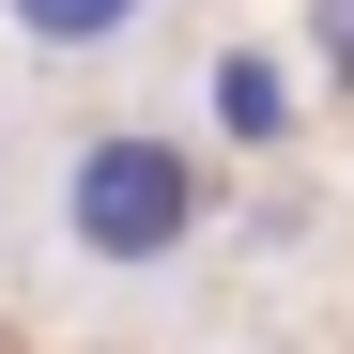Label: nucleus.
Instances as JSON below:
<instances>
[{
  "mask_svg": "<svg viewBox=\"0 0 354 354\" xmlns=\"http://www.w3.org/2000/svg\"><path fill=\"white\" fill-rule=\"evenodd\" d=\"M62 216H77L93 262H169V247H185V216H201V169L169 154V139H93L77 185H62Z\"/></svg>",
  "mask_w": 354,
  "mask_h": 354,
  "instance_id": "nucleus-1",
  "label": "nucleus"
},
{
  "mask_svg": "<svg viewBox=\"0 0 354 354\" xmlns=\"http://www.w3.org/2000/svg\"><path fill=\"white\" fill-rule=\"evenodd\" d=\"M0 16H16L31 46H108V31H139L154 0H0Z\"/></svg>",
  "mask_w": 354,
  "mask_h": 354,
  "instance_id": "nucleus-2",
  "label": "nucleus"
}]
</instances>
